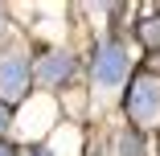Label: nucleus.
<instances>
[{
    "label": "nucleus",
    "mask_w": 160,
    "mask_h": 156,
    "mask_svg": "<svg viewBox=\"0 0 160 156\" xmlns=\"http://www.w3.org/2000/svg\"><path fill=\"white\" fill-rule=\"evenodd\" d=\"M156 115H160V78L144 74L132 86V119L136 123H152Z\"/></svg>",
    "instance_id": "f03ea898"
},
{
    "label": "nucleus",
    "mask_w": 160,
    "mask_h": 156,
    "mask_svg": "<svg viewBox=\"0 0 160 156\" xmlns=\"http://www.w3.org/2000/svg\"><path fill=\"white\" fill-rule=\"evenodd\" d=\"M4 128H8V111L0 107V132H4Z\"/></svg>",
    "instance_id": "6e6552de"
},
{
    "label": "nucleus",
    "mask_w": 160,
    "mask_h": 156,
    "mask_svg": "<svg viewBox=\"0 0 160 156\" xmlns=\"http://www.w3.org/2000/svg\"><path fill=\"white\" fill-rule=\"evenodd\" d=\"M144 41L148 45H160V21H148L144 25Z\"/></svg>",
    "instance_id": "423d86ee"
},
{
    "label": "nucleus",
    "mask_w": 160,
    "mask_h": 156,
    "mask_svg": "<svg viewBox=\"0 0 160 156\" xmlns=\"http://www.w3.org/2000/svg\"><path fill=\"white\" fill-rule=\"evenodd\" d=\"M0 156H12V152H8V148H4V144H0Z\"/></svg>",
    "instance_id": "1a4fd4ad"
},
{
    "label": "nucleus",
    "mask_w": 160,
    "mask_h": 156,
    "mask_svg": "<svg viewBox=\"0 0 160 156\" xmlns=\"http://www.w3.org/2000/svg\"><path fill=\"white\" fill-rule=\"evenodd\" d=\"M140 152H144L140 136H123V140H119V156H140Z\"/></svg>",
    "instance_id": "39448f33"
},
{
    "label": "nucleus",
    "mask_w": 160,
    "mask_h": 156,
    "mask_svg": "<svg viewBox=\"0 0 160 156\" xmlns=\"http://www.w3.org/2000/svg\"><path fill=\"white\" fill-rule=\"evenodd\" d=\"M70 70H74V62H70L66 53H49L41 66H37V78H41L45 86H53V82H62V78H70Z\"/></svg>",
    "instance_id": "20e7f679"
},
{
    "label": "nucleus",
    "mask_w": 160,
    "mask_h": 156,
    "mask_svg": "<svg viewBox=\"0 0 160 156\" xmlns=\"http://www.w3.org/2000/svg\"><path fill=\"white\" fill-rule=\"evenodd\" d=\"M127 49L123 45H103L99 58H94V82H99L103 90H115L123 78H127Z\"/></svg>",
    "instance_id": "f257e3e1"
},
{
    "label": "nucleus",
    "mask_w": 160,
    "mask_h": 156,
    "mask_svg": "<svg viewBox=\"0 0 160 156\" xmlns=\"http://www.w3.org/2000/svg\"><path fill=\"white\" fill-rule=\"evenodd\" d=\"M25 82H29L25 58H4V62H0V99H21Z\"/></svg>",
    "instance_id": "7ed1b4c3"
},
{
    "label": "nucleus",
    "mask_w": 160,
    "mask_h": 156,
    "mask_svg": "<svg viewBox=\"0 0 160 156\" xmlns=\"http://www.w3.org/2000/svg\"><path fill=\"white\" fill-rule=\"evenodd\" d=\"M45 111H49V107H45V103H37V107H33V119H41ZM29 132H41V123H29V119H25V136H29Z\"/></svg>",
    "instance_id": "0eeeda50"
},
{
    "label": "nucleus",
    "mask_w": 160,
    "mask_h": 156,
    "mask_svg": "<svg viewBox=\"0 0 160 156\" xmlns=\"http://www.w3.org/2000/svg\"><path fill=\"white\" fill-rule=\"evenodd\" d=\"M25 156H49V152H25Z\"/></svg>",
    "instance_id": "9d476101"
}]
</instances>
